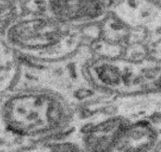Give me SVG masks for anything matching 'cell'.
<instances>
[{
	"instance_id": "obj_1",
	"label": "cell",
	"mask_w": 161,
	"mask_h": 152,
	"mask_svg": "<svg viewBox=\"0 0 161 152\" xmlns=\"http://www.w3.org/2000/svg\"><path fill=\"white\" fill-rule=\"evenodd\" d=\"M75 113L58 91L16 88L0 97V150H24L74 127Z\"/></svg>"
},
{
	"instance_id": "obj_8",
	"label": "cell",
	"mask_w": 161,
	"mask_h": 152,
	"mask_svg": "<svg viewBox=\"0 0 161 152\" xmlns=\"http://www.w3.org/2000/svg\"><path fill=\"white\" fill-rule=\"evenodd\" d=\"M25 10V6L20 0H0V33Z\"/></svg>"
},
{
	"instance_id": "obj_2",
	"label": "cell",
	"mask_w": 161,
	"mask_h": 152,
	"mask_svg": "<svg viewBox=\"0 0 161 152\" xmlns=\"http://www.w3.org/2000/svg\"><path fill=\"white\" fill-rule=\"evenodd\" d=\"M90 27L68 26L44 13L25 10L2 33V38L16 54L33 63L56 64L81 50Z\"/></svg>"
},
{
	"instance_id": "obj_9",
	"label": "cell",
	"mask_w": 161,
	"mask_h": 152,
	"mask_svg": "<svg viewBox=\"0 0 161 152\" xmlns=\"http://www.w3.org/2000/svg\"><path fill=\"white\" fill-rule=\"evenodd\" d=\"M23 4H24V6L25 5H27V4H30V3H32V2H34V1H38V0H20Z\"/></svg>"
},
{
	"instance_id": "obj_7",
	"label": "cell",
	"mask_w": 161,
	"mask_h": 152,
	"mask_svg": "<svg viewBox=\"0 0 161 152\" xmlns=\"http://www.w3.org/2000/svg\"><path fill=\"white\" fill-rule=\"evenodd\" d=\"M159 143V133L150 121L128 120L119 135L112 151L134 152L152 150Z\"/></svg>"
},
{
	"instance_id": "obj_3",
	"label": "cell",
	"mask_w": 161,
	"mask_h": 152,
	"mask_svg": "<svg viewBox=\"0 0 161 152\" xmlns=\"http://www.w3.org/2000/svg\"><path fill=\"white\" fill-rule=\"evenodd\" d=\"M79 74L86 84L109 95H138L161 88V64L115 56L81 60Z\"/></svg>"
},
{
	"instance_id": "obj_6",
	"label": "cell",
	"mask_w": 161,
	"mask_h": 152,
	"mask_svg": "<svg viewBox=\"0 0 161 152\" xmlns=\"http://www.w3.org/2000/svg\"><path fill=\"white\" fill-rule=\"evenodd\" d=\"M111 14L132 29L161 31V0H113Z\"/></svg>"
},
{
	"instance_id": "obj_4",
	"label": "cell",
	"mask_w": 161,
	"mask_h": 152,
	"mask_svg": "<svg viewBox=\"0 0 161 152\" xmlns=\"http://www.w3.org/2000/svg\"><path fill=\"white\" fill-rule=\"evenodd\" d=\"M113 0H38L25 9L46 14L71 27L84 28L102 24L111 15Z\"/></svg>"
},
{
	"instance_id": "obj_5",
	"label": "cell",
	"mask_w": 161,
	"mask_h": 152,
	"mask_svg": "<svg viewBox=\"0 0 161 152\" xmlns=\"http://www.w3.org/2000/svg\"><path fill=\"white\" fill-rule=\"evenodd\" d=\"M127 122L123 114H104L87 121L72 135L82 151L111 152Z\"/></svg>"
}]
</instances>
